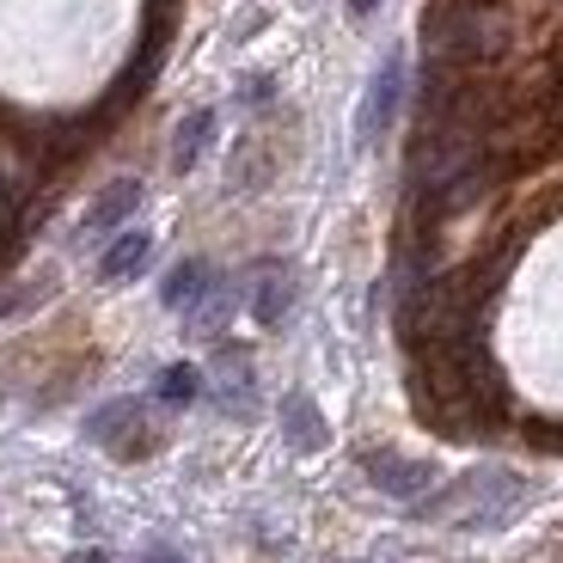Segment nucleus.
Returning a JSON list of instances; mask_svg holds the SVG:
<instances>
[{
    "label": "nucleus",
    "instance_id": "nucleus-1",
    "mask_svg": "<svg viewBox=\"0 0 563 563\" xmlns=\"http://www.w3.org/2000/svg\"><path fill=\"white\" fill-rule=\"evenodd\" d=\"M398 99H405V62L398 56H386L380 62V74H374V86H367V99H362V123H355V135L374 147V141L393 129V117H398Z\"/></svg>",
    "mask_w": 563,
    "mask_h": 563
},
{
    "label": "nucleus",
    "instance_id": "nucleus-2",
    "mask_svg": "<svg viewBox=\"0 0 563 563\" xmlns=\"http://www.w3.org/2000/svg\"><path fill=\"white\" fill-rule=\"evenodd\" d=\"M367 478L380 484L386 496H422L429 484H435V465H422V460H405V453H367Z\"/></svg>",
    "mask_w": 563,
    "mask_h": 563
},
{
    "label": "nucleus",
    "instance_id": "nucleus-3",
    "mask_svg": "<svg viewBox=\"0 0 563 563\" xmlns=\"http://www.w3.org/2000/svg\"><path fill=\"white\" fill-rule=\"evenodd\" d=\"M141 422V405H104L99 417H92V441H104V448H117V453H141L147 448V435L135 429Z\"/></svg>",
    "mask_w": 563,
    "mask_h": 563
},
{
    "label": "nucleus",
    "instance_id": "nucleus-4",
    "mask_svg": "<svg viewBox=\"0 0 563 563\" xmlns=\"http://www.w3.org/2000/svg\"><path fill=\"white\" fill-rule=\"evenodd\" d=\"M147 257H154V240H147V233H117L99 257V276L104 282H135L141 269H147Z\"/></svg>",
    "mask_w": 563,
    "mask_h": 563
},
{
    "label": "nucleus",
    "instance_id": "nucleus-5",
    "mask_svg": "<svg viewBox=\"0 0 563 563\" xmlns=\"http://www.w3.org/2000/svg\"><path fill=\"white\" fill-rule=\"evenodd\" d=\"M135 202H141V184H135V178H117L111 190H104V197L86 209V227H80V233H111L117 221H129V214H135Z\"/></svg>",
    "mask_w": 563,
    "mask_h": 563
},
{
    "label": "nucleus",
    "instance_id": "nucleus-6",
    "mask_svg": "<svg viewBox=\"0 0 563 563\" xmlns=\"http://www.w3.org/2000/svg\"><path fill=\"white\" fill-rule=\"evenodd\" d=\"M202 295H214V276H209V264H197V257H190V264H178L166 276V288H159V300H166L172 312H190Z\"/></svg>",
    "mask_w": 563,
    "mask_h": 563
},
{
    "label": "nucleus",
    "instance_id": "nucleus-7",
    "mask_svg": "<svg viewBox=\"0 0 563 563\" xmlns=\"http://www.w3.org/2000/svg\"><path fill=\"white\" fill-rule=\"evenodd\" d=\"M282 429H288V441H295L300 453L324 448V417H319V405H312L307 393H295L288 405H282Z\"/></svg>",
    "mask_w": 563,
    "mask_h": 563
},
{
    "label": "nucleus",
    "instance_id": "nucleus-8",
    "mask_svg": "<svg viewBox=\"0 0 563 563\" xmlns=\"http://www.w3.org/2000/svg\"><path fill=\"white\" fill-rule=\"evenodd\" d=\"M214 393H221V405L233 410V417L252 410V367H245V355H221V362H214Z\"/></svg>",
    "mask_w": 563,
    "mask_h": 563
},
{
    "label": "nucleus",
    "instance_id": "nucleus-9",
    "mask_svg": "<svg viewBox=\"0 0 563 563\" xmlns=\"http://www.w3.org/2000/svg\"><path fill=\"white\" fill-rule=\"evenodd\" d=\"M209 135H214V111H190L178 123V141H172V166L190 172V166H197V154L209 147Z\"/></svg>",
    "mask_w": 563,
    "mask_h": 563
},
{
    "label": "nucleus",
    "instance_id": "nucleus-10",
    "mask_svg": "<svg viewBox=\"0 0 563 563\" xmlns=\"http://www.w3.org/2000/svg\"><path fill=\"white\" fill-rule=\"evenodd\" d=\"M288 295H295V288H288V276H282V269H264V276H257V295H252V312H257L264 324H282Z\"/></svg>",
    "mask_w": 563,
    "mask_h": 563
},
{
    "label": "nucleus",
    "instance_id": "nucleus-11",
    "mask_svg": "<svg viewBox=\"0 0 563 563\" xmlns=\"http://www.w3.org/2000/svg\"><path fill=\"white\" fill-rule=\"evenodd\" d=\"M154 393L166 398V405H190V398H197V367H166Z\"/></svg>",
    "mask_w": 563,
    "mask_h": 563
},
{
    "label": "nucleus",
    "instance_id": "nucleus-12",
    "mask_svg": "<svg viewBox=\"0 0 563 563\" xmlns=\"http://www.w3.org/2000/svg\"><path fill=\"white\" fill-rule=\"evenodd\" d=\"M374 7H380V0H350V13H355V19H367Z\"/></svg>",
    "mask_w": 563,
    "mask_h": 563
}]
</instances>
